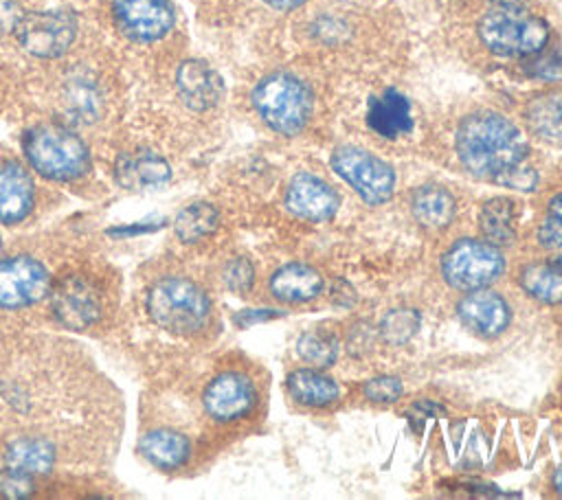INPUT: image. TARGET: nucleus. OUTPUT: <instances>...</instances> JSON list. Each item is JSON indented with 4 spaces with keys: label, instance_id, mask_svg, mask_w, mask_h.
<instances>
[{
    "label": "nucleus",
    "instance_id": "nucleus-39",
    "mask_svg": "<svg viewBox=\"0 0 562 500\" xmlns=\"http://www.w3.org/2000/svg\"><path fill=\"white\" fill-rule=\"evenodd\" d=\"M551 261H553V263H555V265L562 270V254H560V257H555V259H551Z\"/></svg>",
    "mask_w": 562,
    "mask_h": 500
},
{
    "label": "nucleus",
    "instance_id": "nucleus-16",
    "mask_svg": "<svg viewBox=\"0 0 562 500\" xmlns=\"http://www.w3.org/2000/svg\"><path fill=\"white\" fill-rule=\"evenodd\" d=\"M285 206L296 217L323 221L338 211L340 197L325 180L314 173L301 171L290 180L285 189Z\"/></svg>",
    "mask_w": 562,
    "mask_h": 500
},
{
    "label": "nucleus",
    "instance_id": "nucleus-15",
    "mask_svg": "<svg viewBox=\"0 0 562 500\" xmlns=\"http://www.w3.org/2000/svg\"><path fill=\"white\" fill-rule=\"evenodd\" d=\"M40 189L31 169L15 158L0 160V224H24L37 208Z\"/></svg>",
    "mask_w": 562,
    "mask_h": 500
},
{
    "label": "nucleus",
    "instance_id": "nucleus-23",
    "mask_svg": "<svg viewBox=\"0 0 562 500\" xmlns=\"http://www.w3.org/2000/svg\"><path fill=\"white\" fill-rule=\"evenodd\" d=\"M290 397L301 406H329L338 399V384L318 368H296L285 379Z\"/></svg>",
    "mask_w": 562,
    "mask_h": 500
},
{
    "label": "nucleus",
    "instance_id": "nucleus-36",
    "mask_svg": "<svg viewBox=\"0 0 562 500\" xmlns=\"http://www.w3.org/2000/svg\"><path fill=\"white\" fill-rule=\"evenodd\" d=\"M281 311H270V309H259V311H241V314H237L235 316V322L237 325H241V327H246V325H250V322H259V320H270V318H274V316H279Z\"/></svg>",
    "mask_w": 562,
    "mask_h": 500
},
{
    "label": "nucleus",
    "instance_id": "nucleus-40",
    "mask_svg": "<svg viewBox=\"0 0 562 500\" xmlns=\"http://www.w3.org/2000/svg\"><path fill=\"white\" fill-rule=\"evenodd\" d=\"M0 246H2V243H0Z\"/></svg>",
    "mask_w": 562,
    "mask_h": 500
},
{
    "label": "nucleus",
    "instance_id": "nucleus-28",
    "mask_svg": "<svg viewBox=\"0 0 562 500\" xmlns=\"http://www.w3.org/2000/svg\"><path fill=\"white\" fill-rule=\"evenodd\" d=\"M481 230L494 246H507L516 237L514 204L507 197H494L481 208Z\"/></svg>",
    "mask_w": 562,
    "mask_h": 500
},
{
    "label": "nucleus",
    "instance_id": "nucleus-6",
    "mask_svg": "<svg viewBox=\"0 0 562 500\" xmlns=\"http://www.w3.org/2000/svg\"><path fill=\"white\" fill-rule=\"evenodd\" d=\"M57 263L37 246H18L0 254V314L44 309Z\"/></svg>",
    "mask_w": 562,
    "mask_h": 500
},
{
    "label": "nucleus",
    "instance_id": "nucleus-31",
    "mask_svg": "<svg viewBox=\"0 0 562 500\" xmlns=\"http://www.w3.org/2000/svg\"><path fill=\"white\" fill-rule=\"evenodd\" d=\"M538 241L542 248L549 250L562 248V193H555L547 202V213L538 230Z\"/></svg>",
    "mask_w": 562,
    "mask_h": 500
},
{
    "label": "nucleus",
    "instance_id": "nucleus-8",
    "mask_svg": "<svg viewBox=\"0 0 562 500\" xmlns=\"http://www.w3.org/2000/svg\"><path fill=\"white\" fill-rule=\"evenodd\" d=\"M252 105L270 129L292 136L310 121L312 94L299 77L290 72H272L255 86Z\"/></svg>",
    "mask_w": 562,
    "mask_h": 500
},
{
    "label": "nucleus",
    "instance_id": "nucleus-20",
    "mask_svg": "<svg viewBox=\"0 0 562 500\" xmlns=\"http://www.w3.org/2000/svg\"><path fill=\"white\" fill-rule=\"evenodd\" d=\"M140 456L160 471L180 469L191 456V441L184 432L169 425H151L138 436Z\"/></svg>",
    "mask_w": 562,
    "mask_h": 500
},
{
    "label": "nucleus",
    "instance_id": "nucleus-38",
    "mask_svg": "<svg viewBox=\"0 0 562 500\" xmlns=\"http://www.w3.org/2000/svg\"><path fill=\"white\" fill-rule=\"evenodd\" d=\"M553 485H555L558 493L562 496V465L555 469V476H553Z\"/></svg>",
    "mask_w": 562,
    "mask_h": 500
},
{
    "label": "nucleus",
    "instance_id": "nucleus-14",
    "mask_svg": "<svg viewBox=\"0 0 562 500\" xmlns=\"http://www.w3.org/2000/svg\"><path fill=\"white\" fill-rule=\"evenodd\" d=\"M257 404V390L248 375L239 371H222L209 379L202 390V408L209 419L231 423L246 417Z\"/></svg>",
    "mask_w": 562,
    "mask_h": 500
},
{
    "label": "nucleus",
    "instance_id": "nucleus-4",
    "mask_svg": "<svg viewBox=\"0 0 562 500\" xmlns=\"http://www.w3.org/2000/svg\"><path fill=\"white\" fill-rule=\"evenodd\" d=\"M140 314L158 331L193 338L211 325L213 305L195 279L165 270L140 281Z\"/></svg>",
    "mask_w": 562,
    "mask_h": 500
},
{
    "label": "nucleus",
    "instance_id": "nucleus-37",
    "mask_svg": "<svg viewBox=\"0 0 562 500\" xmlns=\"http://www.w3.org/2000/svg\"><path fill=\"white\" fill-rule=\"evenodd\" d=\"M263 2L270 4V7H274V9H294V7L303 4L305 0H263Z\"/></svg>",
    "mask_w": 562,
    "mask_h": 500
},
{
    "label": "nucleus",
    "instance_id": "nucleus-9",
    "mask_svg": "<svg viewBox=\"0 0 562 500\" xmlns=\"http://www.w3.org/2000/svg\"><path fill=\"white\" fill-rule=\"evenodd\" d=\"M505 270V257L498 246L479 239H459L441 257V274L448 285L472 292L494 283Z\"/></svg>",
    "mask_w": 562,
    "mask_h": 500
},
{
    "label": "nucleus",
    "instance_id": "nucleus-5",
    "mask_svg": "<svg viewBox=\"0 0 562 500\" xmlns=\"http://www.w3.org/2000/svg\"><path fill=\"white\" fill-rule=\"evenodd\" d=\"M22 151L40 178L75 184L90 175L92 158L83 138L66 121H40L24 129Z\"/></svg>",
    "mask_w": 562,
    "mask_h": 500
},
{
    "label": "nucleus",
    "instance_id": "nucleus-24",
    "mask_svg": "<svg viewBox=\"0 0 562 500\" xmlns=\"http://www.w3.org/2000/svg\"><path fill=\"white\" fill-rule=\"evenodd\" d=\"M525 121L533 136L549 145L562 143V94L544 92L527 103Z\"/></svg>",
    "mask_w": 562,
    "mask_h": 500
},
{
    "label": "nucleus",
    "instance_id": "nucleus-21",
    "mask_svg": "<svg viewBox=\"0 0 562 500\" xmlns=\"http://www.w3.org/2000/svg\"><path fill=\"white\" fill-rule=\"evenodd\" d=\"M323 276L307 263H288L270 276V292L281 303H305L321 294Z\"/></svg>",
    "mask_w": 562,
    "mask_h": 500
},
{
    "label": "nucleus",
    "instance_id": "nucleus-32",
    "mask_svg": "<svg viewBox=\"0 0 562 500\" xmlns=\"http://www.w3.org/2000/svg\"><path fill=\"white\" fill-rule=\"evenodd\" d=\"M222 276H224V283L231 292H237V294H246L252 283H255V268L248 259H231L224 270H222Z\"/></svg>",
    "mask_w": 562,
    "mask_h": 500
},
{
    "label": "nucleus",
    "instance_id": "nucleus-3",
    "mask_svg": "<svg viewBox=\"0 0 562 500\" xmlns=\"http://www.w3.org/2000/svg\"><path fill=\"white\" fill-rule=\"evenodd\" d=\"M457 154L476 178L531 191L538 182L527 164V143L520 129L496 112H474L457 129Z\"/></svg>",
    "mask_w": 562,
    "mask_h": 500
},
{
    "label": "nucleus",
    "instance_id": "nucleus-22",
    "mask_svg": "<svg viewBox=\"0 0 562 500\" xmlns=\"http://www.w3.org/2000/svg\"><path fill=\"white\" fill-rule=\"evenodd\" d=\"M367 123L375 134L384 138H397L413 127L411 105L397 90H386L384 94L371 99Z\"/></svg>",
    "mask_w": 562,
    "mask_h": 500
},
{
    "label": "nucleus",
    "instance_id": "nucleus-29",
    "mask_svg": "<svg viewBox=\"0 0 562 500\" xmlns=\"http://www.w3.org/2000/svg\"><path fill=\"white\" fill-rule=\"evenodd\" d=\"M296 353L307 364H312L316 368H325V366L334 364V360L338 355V340L329 331H323V329L303 331L296 340Z\"/></svg>",
    "mask_w": 562,
    "mask_h": 500
},
{
    "label": "nucleus",
    "instance_id": "nucleus-33",
    "mask_svg": "<svg viewBox=\"0 0 562 500\" xmlns=\"http://www.w3.org/2000/svg\"><path fill=\"white\" fill-rule=\"evenodd\" d=\"M364 397L373 404H393L402 397V382L393 375H378L364 384Z\"/></svg>",
    "mask_w": 562,
    "mask_h": 500
},
{
    "label": "nucleus",
    "instance_id": "nucleus-13",
    "mask_svg": "<svg viewBox=\"0 0 562 500\" xmlns=\"http://www.w3.org/2000/svg\"><path fill=\"white\" fill-rule=\"evenodd\" d=\"M108 94L97 72L88 68H72L59 83L61 116L72 127L97 125L105 116Z\"/></svg>",
    "mask_w": 562,
    "mask_h": 500
},
{
    "label": "nucleus",
    "instance_id": "nucleus-35",
    "mask_svg": "<svg viewBox=\"0 0 562 500\" xmlns=\"http://www.w3.org/2000/svg\"><path fill=\"white\" fill-rule=\"evenodd\" d=\"M24 13L20 0H0V35L15 33Z\"/></svg>",
    "mask_w": 562,
    "mask_h": 500
},
{
    "label": "nucleus",
    "instance_id": "nucleus-7",
    "mask_svg": "<svg viewBox=\"0 0 562 500\" xmlns=\"http://www.w3.org/2000/svg\"><path fill=\"white\" fill-rule=\"evenodd\" d=\"M479 37L496 55L529 57L549 42V26L527 9L505 2L481 18Z\"/></svg>",
    "mask_w": 562,
    "mask_h": 500
},
{
    "label": "nucleus",
    "instance_id": "nucleus-18",
    "mask_svg": "<svg viewBox=\"0 0 562 500\" xmlns=\"http://www.w3.org/2000/svg\"><path fill=\"white\" fill-rule=\"evenodd\" d=\"M176 92L193 112H206L220 103L222 79L202 59H187L176 70Z\"/></svg>",
    "mask_w": 562,
    "mask_h": 500
},
{
    "label": "nucleus",
    "instance_id": "nucleus-30",
    "mask_svg": "<svg viewBox=\"0 0 562 500\" xmlns=\"http://www.w3.org/2000/svg\"><path fill=\"white\" fill-rule=\"evenodd\" d=\"M419 329V314L413 309H391L380 322V336L389 344H402L411 340Z\"/></svg>",
    "mask_w": 562,
    "mask_h": 500
},
{
    "label": "nucleus",
    "instance_id": "nucleus-10",
    "mask_svg": "<svg viewBox=\"0 0 562 500\" xmlns=\"http://www.w3.org/2000/svg\"><path fill=\"white\" fill-rule=\"evenodd\" d=\"M331 167L369 204H382L393 195V167L362 147H338L331 154Z\"/></svg>",
    "mask_w": 562,
    "mask_h": 500
},
{
    "label": "nucleus",
    "instance_id": "nucleus-11",
    "mask_svg": "<svg viewBox=\"0 0 562 500\" xmlns=\"http://www.w3.org/2000/svg\"><path fill=\"white\" fill-rule=\"evenodd\" d=\"M15 39L24 53L37 59H57L77 39V18L68 11L24 13L15 29Z\"/></svg>",
    "mask_w": 562,
    "mask_h": 500
},
{
    "label": "nucleus",
    "instance_id": "nucleus-27",
    "mask_svg": "<svg viewBox=\"0 0 562 500\" xmlns=\"http://www.w3.org/2000/svg\"><path fill=\"white\" fill-rule=\"evenodd\" d=\"M220 224V213L209 202H193L184 206L173 219V232L182 243H198L209 237Z\"/></svg>",
    "mask_w": 562,
    "mask_h": 500
},
{
    "label": "nucleus",
    "instance_id": "nucleus-19",
    "mask_svg": "<svg viewBox=\"0 0 562 500\" xmlns=\"http://www.w3.org/2000/svg\"><path fill=\"white\" fill-rule=\"evenodd\" d=\"M459 320L476 336L492 338L498 336L509 322V307L505 298L485 287L472 289L457 305Z\"/></svg>",
    "mask_w": 562,
    "mask_h": 500
},
{
    "label": "nucleus",
    "instance_id": "nucleus-1",
    "mask_svg": "<svg viewBox=\"0 0 562 500\" xmlns=\"http://www.w3.org/2000/svg\"><path fill=\"white\" fill-rule=\"evenodd\" d=\"M119 425L121 397L81 346L0 336V469L40 480L101 463Z\"/></svg>",
    "mask_w": 562,
    "mask_h": 500
},
{
    "label": "nucleus",
    "instance_id": "nucleus-34",
    "mask_svg": "<svg viewBox=\"0 0 562 500\" xmlns=\"http://www.w3.org/2000/svg\"><path fill=\"white\" fill-rule=\"evenodd\" d=\"M533 57L529 64H527V70L538 77V79H547V81H558L562 79V55L558 53H547L542 55L540 50L529 55Z\"/></svg>",
    "mask_w": 562,
    "mask_h": 500
},
{
    "label": "nucleus",
    "instance_id": "nucleus-12",
    "mask_svg": "<svg viewBox=\"0 0 562 500\" xmlns=\"http://www.w3.org/2000/svg\"><path fill=\"white\" fill-rule=\"evenodd\" d=\"M110 13L116 31L134 44H154L167 37L176 24L169 0H112Z\"/></svg>",
    "mask_w": 562,
    "mask_h": 500
},
{
    "label": "nucleus",
    "instance_id": "nucleus-25",
    "mask_svg": "<svg viewBox=\"0 0 562 500\" xmlns=\"http://www.w3.org/2000/svg\"><path fill=\"white\" fill-rule=\"evenodd\" d=\"M413 215L426 228H446L454 217V200L443 186H422L413 195Z\"/></svg>",
    "mask_w": 562,
    "mask_h": 500
},
{
    "label": "nucleus",
    "instance_id": "nucleus-17",
    "mask_svg": "<svg viewBox=\"0 0 562 500\" xmlns=\"http://www.w3.org/2000/svg\"><path fill=\"white\" fill-rule=\"evenodd\" d=\"M114 180L127 191H149L162 186L171 178L169 162L149 147L121 151L114 160Z\"/></svg>",
    "mask_w": 562,
    "mask_h": 500
},
{
    "label": "nucleus",
    "instance_id": "nucleus-2",
    "mask_svg": "<svg viewBox=\"0 0 562 500\" xmlns=\"http://www.w3.org/2000/svg\"><path fill=\"white\" fill-rule=\"evenodd\" d=\"M119 309V276L99 259L59 261L44 303L46 318L64 331L101 333Z\"/></svg>",
    "mask_w": 562,
    "mask_h": 500
},
{
    "label": "nucleus",
    "instance_id": "nucleus-26",
    "mask_svg": "<svg viewBox=\"0 0 562 500\" xmlns=\"http://www.w3.org/2000/svg\"><path fill=\"white\" fill-rule=\"evenodd\" d=\"M520 285L529 296L540 303H562V270L553 261L525 265V270L520 272Z\"/></svg>",
    "mask_w": 562,
    "mask_h": 500
}]
</instances>
